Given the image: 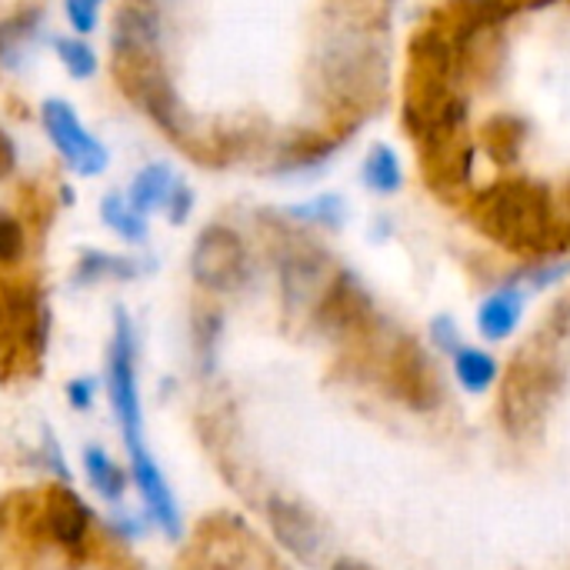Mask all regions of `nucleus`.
I'll use <instances>...</instances> for the list:
<instances>
[{
    "instance_id": "1",
    "label": "nucleus",
    "mask_w": 570,
    "mask_h": 570,
    "mask_svg": "<svg viewBox=\"0 0 570 570\" xmlns=\"http://www.w3.org/2000/svg\"><path fill=\"white\" fill-rule=\"evenodd\" d=\"M387 27L377 17L347 10L334 20L311 60V97L324 120L361 130L391 94Z\"/></svg>"
},
{
    "instance_id": "2",
    "label": "nucleus",
    "mask_w": 570,
    "mask_h": 570,
    "mask_svg": "<svg viewBox=\"0 0 570 570\" xmlns=\"http://www.w3.org/2000/svg\"><path fill=\"white\" fill-rule=\"evenodd\" d=\"M468 220L518 257H570V220L558 214L551 190L531 177H504L471 194Z\"/></svg>"
},
{
    "instance_id": "3",
    "label": "nucleus",
    "mask_w": 570,
    "mask_h": 570,
    "mask_svg": "<svg viewBox=\"0 0 570 570\" xmlns=\"http://www.w3.org/2000/svg\"><path fill=\"white\" fill-rule=\"evenodd\" d=\"M107 394H110V407L117 414L120 424V438L130 458V474L134 484L150 511V518L157 521V528L177 541L184 534V521H180V508L177 498L157 464V458L147 448L144 438V407H140V387H137V351H134V324L127 317L124 307L114 311V337L107 347Z\"/></svg>"
},
{
    "instance_id": "4",
    "label": "nucleus",
    "mask_w": 570,
    "mask_h": 570,
    "mask_svg": "<svg viewBox=\"0 0 570 570\" xmlns=\"http://www.w3.org/2000/svg\"><path fill=\"white\" fill-rule=\"evenodd\" d=\"M454 114H468V94L458 77V47L451 33L428 17L407 43L401 120L407 137L417 140Z\"/></svg>"
},
{
    "instance_id": "5",
    "label": "nucleus",
    "mask_w": 570,
    "mask_h": 570,
    "mask_svg": "<svg viewBox=\"0 0 570 570\" xmlns=\"http://www.w3.org/2000/svg\"><path fill=\"white\" fill-rule=\"evenodd\" d=\"M564 344L568 341L541 327L538 337L514 354L501 384V421L511 438H531L541 431L544 417L558 404L568 381V364L561 357Z\"/></svg>"
},
{
    "instance_id": "6",
    "label": "nucleus",
    "mask_w": 570,
    "mask_h": 570,
    "mask_svg": "<svg viewBox=\"0 0 570 570\" xmlns=\"http://www.w3.org/2000/svg\"><path fill=\"white\" fill-rule=\"evenodd\" d=\"M110 77H114L117 90L164 130L167 140L177 144L184 137L194 114L184 107V100L170 80L160 43L110 37Z\"/></svg>"
},
{
    "instance_id": "7",
    "label": "nucleus",
    "mask_w": 570,
    "mask_h": 570,
    "mask_svg": "<svg viewBox=\"0 0 570 570\" xmlns=\"http://www.w3.org/2000/svg\"><path fill=\"white\" fill-rule=\"evenodd\" d=\"M264 227H271V247L277 261V281H281V297L287 314H314L321 294L341 271L334 264V254L311 237L301 224L287 220L284 214H264Z\"/></svg>"
},
{
    "instance_id": "8",
    "label": "nucleus",
    "mask_w": 570,
    "mask_h": 570,
    "mask_svg": "<svg viewBox=\"0 0 570 570\" xmlns=\"http://www.w3.org/2000/svg\"><path fill=\"white\" fill-rule=\"evenodd\" d=\"M50 307L30 281H0V384L33 377L50 344Z\"/></svg>"
},
{
    "instance_id": "9",
    "label": "nucleus",
    "mask_w": 570,
    "mask_h": 570,
    "mask_svg": "<svg viewBox=\"0 0 570 570\" xmlns=\"http://www.w3.org/2000/svg\"><path fill=\"white\" fill-rule=\"evenodd\" d=\"M311 321L327 341H334V344H341L347 351L374 347L377 337H381V327H384V317L377 314V304H374L371 291L347 267H341L334 274V281L321 294Z\"/></svg>"
},
{
    "instance_id": "10",
    "label": "nucleus",
    "mask_w": 570,
    "mask_h": 570,
    "mask_svg": "<svg viewBox=\"0 0 570 570\" xmlns=\"http://www.w3.org/2000/svg\"><path fill=\"white\" fill-rule=\"evenodd\" d=\"M414 144H417L421 177L431 187V194L444 200L464 197L474 177V154H478L474 134L468 130V114H454L434 124Z\"/></svg>"
},
{
    "instance_id": "11",
    "label": "nucleus",
    "mask_w": 570,
    "mask_h": 570,
    "mask_svg": "<svg viewBox=\"0 0 570 570\" xmlns=\"http://www.w3.org/2000/svg\"><path fill=\"white\" fill-rule=\"evenodd\" d=\"M177 147L200 167H230L264 154L267 124L261 117H194Z\"/></svg>"
},
{
    "instance_id": "12",
    "label": "nucleus",
    "mask_w": 570,
    "mask_h": 570,
    "mask_svg": "<svg viewBox=\"0 0 570 570\" xmlns=\"http://www.w3.org/2000/svg\"><path fill=\"white\" fill-rule=\"evenodd\" d=\"M190 277L207 294H234L250 277L244 237L227 224H207L190 250Z\"/></svg>"
},
{
    "instance_id": "13",
    "label": "nucleus",
    "mask_w": 570,
    "mask_h": 570,
    "mask_svg": "<svg viewBox=\"0 0 570 570\" xmlns=\"http://www.w3.org/2000/svg\"><path fill=\"white\" fill-rule=\"evenodd\" d=\"M384 381L391 394L414 411H434L441 404V374L414 337H394V344L384 351Z\"/></svg>"
},
{
    "instance_id": "14",
    "label": "nucleus",
    "mask_w": 570,
    "mask_h": 570,
    "mask_svg": "<svg viewBox=\"0 0 570 570\" xmlns=\"http://www.w3.org/2000/svg\"><path fill=\"white\" fill-rule=\"evenodd\" d=\"M354 137L351 127L324 120L321 127L291 130L271 154L267 174L274 177H311L327 167V160Z\"/></svg>"
},
{
    "instance_id": "15",
    "label": "nucleus",
    "mask_w": 570,
    "mask_h": 570,
    "mask_svg": "<svg viewBox=\"0 0 570 570\" xmlns=\"http://www.w3.org/2000/svg\"><path fill=\"white\" fill-rule=\"evenodd\" d=\"M40 120L60 157L80 174V177H97L107 170V147L80 124L73 107L60 97H50L40 104Z\"/></svg>"
},
{
    "instance_id": "16",
    "label": "nucleus",
    "mask_w": 570,
    "mask_h": 570,
    "mask_svg": "<svg viewBox=\"0 0 570 570\" xmlns=\"http://www.w3.org/2000/svg\"><path fill=\"white\" fill-rule=\"evenodd\" d=\"M33 518L40 521L43 534H47L50 541H57L60 548H67V551L83 548L87 531H90V521H94L87 501H83L77 491H70L67 484L47 488V491L40 494L37 508H33Z\"/></svg>"
},
{
    "instance_id": "17",
    "label": "nucleus",
    "mask_w": 570,
    "mask_h": 570,
    "mask_svg": "<svg viewBox=\"0 0 570 570\" xmlns=\"http://www.w3.org/2000/svg\"><path fill=\"white\" fill-rule=\"evenodd\" d=\"M458 47V77L461 87H494L508 67V37H504V23L501 27H484L474 30L461 40H454Z\"/></svg>"
},
{
    "instance_id": "18",
    "label": "nucleus",
    "mask_w": 570,
    "mask_h": 570,
    "mask_svg": "<svg viewBox=\"0 0 570 570\" xmlns=\"http://www.w3.org/2000/svg\"><path fill=\"white\" fill-rule=\"evenodd\" d=\"M267 528L274 534V541L297 561H317L321 548H324V534H321V524L314 521V514L297 504V501H287V498H271L267 508Z\"/></svg>"
},
{
    "instance_id": "19",
    "label": "nucleus",
    "mask_w": 570,
    "mask_h": 570,
    "mask_svg": "<svg viewBox=\"0 0 570 570\" xmlns=\"http://www.w3.org/2000/svg\"><path fill=\"white\" fill-rule=\"evenodd\" d=\"M508 17L511 10L504 0H444L431 10V20H438L451 33V40H461L484 27H501Z\"/></svg>"
},
{
    "instance_id": "20",
    "label": "nucleus",
    "mask_w": 570,
    "mask_h": 570,
    "mask_svg": "<svg viewBox=\"0 0 570 570\" xmlns=\"http://www.w3.org/2000/svg\"><path fill=\"white\" fill-rule=\"evenodd\" d=\"M528 137H531V124L521 117V114H511V110H501V114H491L478 134L481 140V150L498 164V167H511L521 160L524 147H528Z\"/></svg>"
},
{
    "instance_id": "21",
    "label": "nucleus",
    "mask_w": 570,
    "mask_h": 570,
    "mask_svg": "<svg viewBox=\"0 0 570 570\" xmlns=\"http://www.w3.org/2000/svg\"><path fill=\"white\" fill-rule=\"evenodd\" d=\"M524 314V291L518 284L498 287L494 294H488L478 307V334L491 344L508 341Z\"/></svg>"
},
{
    "instance_id": "22",
    "label": "nucleus",
    "mask_w": 570,
    "mask_h": 570,
    "mask_svg": "<svg viewBox=\"0 0 570 570\" xmlns=\"http://www.w3.org/2000/svg\"><path fill=\"white\" fill-rule=\"evenodd\" d=\"M40 27H43V13L37 7H27L0 20V67L3 70H20L30 60Z\"/></svg>"
},
{
    "instance_id": "23",
    "label": "nucleus",
    "mask_w": 570,
    "mask_h": 570,
    "mask_svg": "<svg viewBox=\"0 0 570 570\" xmlns=\"http://www.w3.org/2000/svg\"><path fill=\"white\" fill-rule=\"evenodd\" d=\"M361 180L371 194H397L401 184H404V167H401V157L391 144L377 140L371 144V150L364 154V164H361Z\"/></svg>"
},
{
    "instance_id": "24",
    "label": "nucleus",
    "mask_w": 570,
    "mask_h": 570,
    "mask_svg": "<svg viewBox=\"0 0 570 570\" xmlns=\"http://www.w3.org/2000/svg\"><path fill=\"white\" fill-rule=\"evenodd\" d=\"M287 220L301 224V227H321L337 234L347 224V200L341 194H317L304 204H291L281 210Z\"/></svg>"
},
{
    "instance_id": "25",
    "label": "nucleus",
    "mask_w": 570,
    "mask_h": 570,
    "mask_svg": "<svg viewBox=\"0 0 570 570\" xmlns=\"http://www.w3.org/2000/svg\"><path fill=\"white\" fill-rule=\"evenodd\" d=\"M174 187H177V177H174L170 164H147V167L134 177L130 197H127V200H130V207H134L137 214L147 217V210L167 207Z\"/></svg>"
},
{
    "instance_id": "26",
    "label": "nucleus",
    "mask_w": 570,
    "mask_h": 570,
    "mask_svg": "<svg viewBox=\"0 0 570 570\" xmlns=\"http://www.w3.org/2000/svg\"><path fill=\"white\" fill-rule=\"evenodd\" d=\"M140 274V264L120 254L107 250H83L77 267H73V284H100V281H134Z\"/></svg>"
},
{
    "instance_id": "27",
    "label": "nucleus",
    "mask_w": 570,
    "mask_h": 570,
    "mask_svg": "<svg viewBox=\"0 0 570 570\" xmlns=\"http://www.w3.org/2000/svg\"><path fill=\"white\" fill-rule=\"evenodd\" d=\"M451 361H454V377H458V384L468 394H488L494 387L498 374H501L498 361L488 351H481V347H468L464 344Z\"/></svg>"
},
{
    "instance_id": "28",
    "label": "nucleus",
    "mask_w": 570,
    "mask_h": 570,
    "mask_svg": "<svg viewBox=\"0 0 570 570\" xmlns=\"http://www.w3.org/2000/svg\"><path fill=\"white\" fill-rule=\"evenodd\" d=\"M83 474H87L90 488L107 501H120L124 491H127V471L104 448H87L83 451Z\"/></svg>"
},
{
    "instance_id": "29",
    "label": "nucleus",
    "mask_w": 570,
    "mask_h": 570,
    "mask_svg": "<svg viewBox=\"0 0 570 570\" xmlns=\"http://www.w3.org/2000/svg\"><path fill=\"white\" fill-rule=\"evenodd\" d=\"M100 220L114 234H120L124 240H130V244H144L147 240V220H144V214H137L130 207V200L124 194H107L100 200Z\"/></svg>"
},
{
    "instance_id": "30",
    "label": "nucleus",
    "mask_w": 570,
    "mask_h": 570,
    "mask_svg": "<svg viewBox=\"0 0 570 570\" xmlns=\"http://www.w3.org/2000/svg\"><path fill=\"white\" fill-rule=\"evenodd\" d=\"M194 351H197V361H200V371L210 374L214 371V361H217V344H220V331H224V317L217 307H197L194 311Z\"/></svg>"
},
{
    "instance_id": "31",
    "label": "nucleus",
    "mask_w": 570,
    "mask_h": 570,
    "mask_svg": "<svg viewBox=\"0 0 570 570\" xmlns=\"http://www.w3.org/2000/svg\"><path fill=\"white\" fill-rule=\"evenodd\" d=\"M53 50L63 63V70L73 77V80H90L97 73V53L90 43H83L77 33L73 37H53Z\"/></svg>"
},
{
    "instance_id": "32",
    "label": "nucleus",
    "mask_w": 570,
    "mask_h": 570,
    "mask_svg": "<svg viewBox=\"0 0 570 570\" xmlns=\"http://www.w3.org/2000/svg\"><path fill=\"white\" fill-rule=\"evenodd\" d=\"M27 250V227L10 210H0V267H13Z\"/></svg>"
},
{
    "instance_id": "33",
    "label": "nucleus",
    "mask_w": 570,
    "mask_h": 570,
    "mask_svg": "<svg viewBox=\"0 0 570 570\" xmlns=\"http://www.w3.org/2000/svg\"><path fill=\"white\" fill-rule=\"evenodd\" d=\"M20 207H23V227L33 224L37 230H47V224H53V204L37 184L20 187Z\"/></svg>"
},
{
    "instance_id": "34",
    "label": "nucleus",
    "mask_w": 570,
    "mask_h": 570,
    "mask_svg": "<svg viewBox=\"0 0 570 570\" xmlns=\"http://www.w3.org/2000/svg\"><path fill=\"white\" fill-rule=\"evenodd\" d=\"M570 274V257H551V261H538L534 267H528L521 277L528 281L531 291H541V287H551L558 281H564Z\"/></svg>"
},
{
    "instance_id": "35",
    "label": "nucleus",
    "mask_w": 570,
    "mask_h": 570,
    "mask_svg": "<svg viewBox=\"0 0 570 570\" xmlns=\"http://www.w3.org/2000/svg\"><path fill=\"white\" fill-rule=\"evenodd\" d=\"M431 344L438 347V354H448V357H454V354L464 347L461 327H458V321H454L451 314H438V317L431 321Z\"/></svg>"
},
{
    "instance_id": "36",
    "label": "nucleus",
    "mask_w": 570,
    "mask_h": 570,
    "mask_svg": "<svg viewBox=\"0 0 570 570\" xmlns=\"http://www.w3.org/2000/svg\"><path fill=\"white\" fill-rule=\"evenodd\" d=\"M63 10H67V20L77 33H90L97 27L100 0H63Z\"/></svg>"
},
{
    "instance_id": "37",
    "label": "nucleus",
    "mask_w": 570,
    "mask_h": 570,
    "mask_svg": "<svg viewBox=\"0 0 570 570\" xmlns=\"http://www.w3.org/2000/svg\"><path fill=\"white\" fill-rule=\"evenodd\" d=\"M190 207H194V190H190L187 184L177 180V187H174V194H170V200H167V217H170V224L180 227V224L187 220Z\"/></svg>"
},
{
    "instance_id": "38",
    "label": "nucleus",
    "mask_w": 570,
    "mask_h": 570,
    "mask_svg": "<svg viewBox=\"0 0 570 570\" xmlns=\"http://www.w3.org/2000/svg\"><path fill=\"white\" fill-rule=\"evenodd\" d=\"M94 394H97V387H94L90 377H77V381L67 384V401H70V407H77V411H90V407H94Z\"/></svg>"
},
{
    "instance_id": "39",
    "label": "nucleus",
    "mask_w": 570,
    "mask_h": 570,
    "mask_svg": "<svg viewBox=\"0 0 570 570\" xmlns=\"http://www.w3.org/2000/svg\"><path fill=\"white\" fill-rule=\"evenodd\" d=\"M17 167V147L10 140V134L0 130V180H7Z\"/></svg>"
},
{
    "instance_id": "40",
    "label": "nucleus",
    "mask_w": 570,
    "mask_h": 570,
    "mask_svg": "<svg viewBox=\"0 0 570 570\" xmlns=\"http://www.w3.org/2000/svg\"><path fill=\"white\" fill-rule=\"evenodd\" d=\"M331 570H377L374 564H367V561H361V558H337Z\"/></svg>"
},
{
    "instance_id": "41",
    "label": "nucleus",
    "mask_w": 570,
    "mask_h": 570,
    "mask_svg": "<svg viewBox=\"0 0 570 570\" xmlns=\"http://www.w3.org/2000/svg\"><path fill=\"white\" fill-rule=\"evenodd\" d=\"M508 3V10L514 13V10H534V7H551V3H558V0H504Z\"/></svg>"
},
{
    "instance_id": "42",
    "label": "nucleus",
    "mask_w": 570,
    "mask_h": 570,
    "mask_svg": "<svg viewBox=\"0 0 570 570\" xmlns=\"http://www.w3.org/2000/svg\"><path fill=\"white\" fill-rule=\"evenodd\" d=\"M391 230H394L391 217H384V214H381V217L374 220V230H371V237H374V240H384V237H387Z\"/></svg>"
},
{
    "instance_id": "43",
    "label": "nucleus",
    "mask_w": 570,
    "mask_h": 570,
    "mask_svg": "<svg viewBox=\"0 0 570 570\" xmlns=\"http://www.w3.org/2000/svg\"><path fill=\"white\" fill-rule=\"evenodd\" d=\"M561 214H564V220H570V180L561 190Z\"/></svg>"
}]
</instances>
